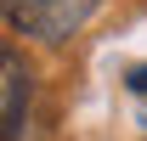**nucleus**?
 Returning <instances> with one entry per match:
<instances>
[{
	"label": "nucleus",
	"instance_id": "1",
	"mask_svg": "<svg viewBox=\"0 0 147 141\" xmlns=\"http://www.w3.org/2000/svg\"><path fill=\"white\" fill-rule=\"evenodd\" d=\"M0 6H6V23H11V28L28 34V40H40V45L74 40L102 11V0H0Z\"/></svg>",
	"mask_w": 147,
	"mask_h": 141
},
{
	"label": "nucleus",
	"instance_id": "2",
	"mask_svg": "<svg viewBox=\"0 0 147 141\" xmlns=\"http://www.w3.org/2000/svg\"><path fill=\"white\" fill-rule=\"evenodd\" d=\"M0 73H6V113H0V136L23 141V124H28V96H34V73L17 51L0 56Z\"/></svg>",
	"mask_w": 147,
	"mask_h": 141
},
{
	"label": "nucleus",
	"instance_id": "3",
	"mask_svg": "<svg viewBox=\"0 0 147 141\" xmlns=\"http://www.w3.org/2000/svg\"><path fill=\"white\" fill-rule=\"evenodd\" d=\"M125 85L136 90V96H147V62H142V68H130V73H125Z\"/></svg>",
	"mask_w": 147,
	"mask_h": 141
},
{
	"label": "nucleus",
	"instance_id": "4",
	"mask_svg": "<svg viewBox=\"0 0 147 141\" xmlns=\"http://www.w3.org/2000/svg\"><path fill=\"white\" fill-rule=\"evenodd\" d=\"M142 124H147V119H142Z\"/></svg>",
	"mask_w": 147,
	"mask_h": 141
}]
</instances>
